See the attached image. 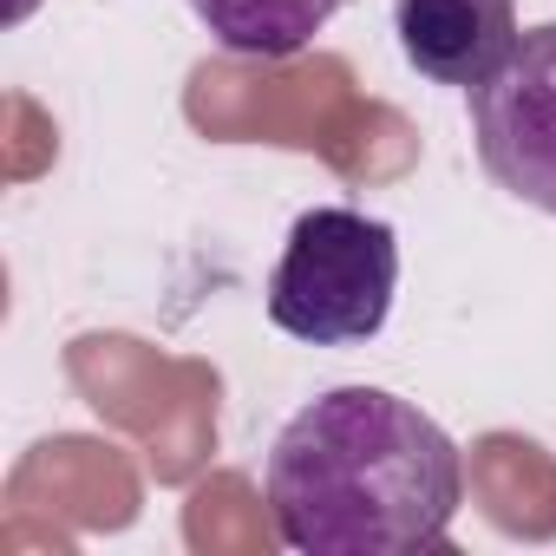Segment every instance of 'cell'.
<instances>
[{
	"instance_id": "4",
	"label": "cell",
	"mask_w": 556,
	"mask_h": 556,
	"mask_svg": "<svg viewBox=\"0 0 556 556\" xmlns=\"http://www.w3.org/2000/svg\"><path fill=\"white\" fill-rule=\"evenodd\" d=\"M393 34L419 79L471 92L517 47V0H393Z\"/></svg>"
},
{
	"instance_id": "3",
	"label": "cell",
	"mask_w": 556,
	"mask_h": 556,
	"mask_svg": "<svg viewBox=\"0 0 556 556\" xmlns=\"http://www.w3.org/2000/svg\"><path fill=\"white\" fill-rule=\"evenodd\" d=\"M471 138L497 190L556 216V21L517 34L510 60L471 86Z\"/></svg>"
},
{
	"instance_id": "2",
	"label": "cell",
	"mask_w": 556,
	"mask_h": 556,
	"mask_svg": "<svg viewBox=\"0 0 556 556\" xmlns=\"http://www.w3.org/2000/svg\"><path fill=\"white\" fill-rule=\"evenodd\" d=\"M400 289V236L393 223L315 203L295 216L282 262L268 275V321L308 348H361L387 328Z\"/></svg>"
},
{
	"instance_id": "1",
	"label": "cell",
	"mask_w": 556,
	"mask_h": 556,
	"mask_svg": "<svg viewBox=\"0 0 556 556\" xmlns=\"http://www.w3.org/2000/svg\"><path fill=\"white\" fill-rule=\"evenodd\" d=\"M465 504L452 432L387 387L315 393L268 452V517L302 556H413Z\"/></svg>"
},
{
	"instance_id": "5",
	"label": "cell",
	"mask_w": 556,
	"mask_h": 556,
	"mask_svg": "<svg viewBox=\"0 0 556 556\" xmlns=\"http://www.w3.org/2000/svg\"><path fill=\"white\" fill-rule=\"evenodd\" d=\"M348 0H190V14L210 27L223 53L242 60H289L302 53Z\"/></svg>"
}]
</instances>
